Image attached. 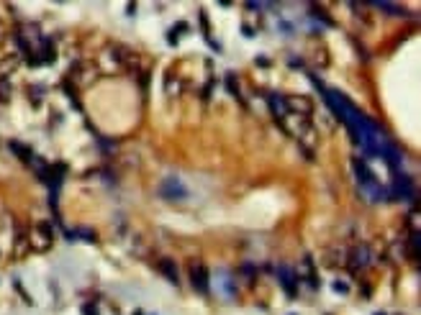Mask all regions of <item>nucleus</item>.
<instances>
[{"label":"nucleus","instance_id":"6e6552de","mask_svg":"<svg viewBox=\"0 0 421 315\" xmlns=\"http://www.w3.org/2000/svg\"><path fill=\"white\" fill-rule=\"evenodd\" d=\"M10 93H13V85L8 80H0V103H3V105L10 100Z\"/></svg>","mask_w":421,"mask_h":315},{"label":"nucleus","instance_id":"9d476101","mask_svg":"<svg viewBox=\"0 0 421 315\" xmlns=\"http://www.w3.org/2000/svg\"><path fill=\"white\" fill-rule=\"evenodd\" d=\"M334 287H337V292H347V285H342V282H337Z\"/></svg>","mask_w":421,"mask_h":315},{"label":"nucleus","instance_id":"f03ea898","mask_svg":"<svg viewBox=\"0 0 421 315\" xmlns=\"http://www.w3.org/2000/svg\"><path fill=\"white\" fill-rule=\"evenodd\" d=\"M190 279H193V287L198 292H208V269L203 264H193L190 267Z\"/></svg>","mask_w":421,"mask_h":315},{"label":"nucleus","instance_id":"0eeeda50","mask_svg":"<svg viewBox=\"0 0 421 315\" xmlns=\"http://www.w3.org/2000/svg\"><path fill=\"white\" fill-rule=\"evenodd\" d=\"M160 267H162V274L170 279L172 285H178V274H175V264L170 259H160Z\"/></svg>","mask_w":421,"mask_h":315},{"label":"nucleus","instance_id":"423d86ee","mask_svg":"<svg viewBox=\"0 0 421 315\" xmlns=\"http://www.w3.org/2000/svg\"><path fill=\"white\" fill-rule=\"evenodd\" d=\"M280 279L285 282V287H288V295H295L298 285H295V277H293L290 267H280Z\"/></svg>","mask_w":421,"mask_h":315},{"label":"nucleus","instance_id":"1a4fd4ad","mask_svg":"<svg viewBox=\"0 0 421 315\" xmlns=\"http://www.w3.org/2000/svg\"><path fill=\"white\" fill-rule=\"evenodd\" d=\"M31 98H33V100H41V98H44V87H41V85H39V87H31Z\"/></svg>","mask_w":421,"mask_h":315},{"label":"nucleus","instance_id":"39448f33","mask_svg":"<svg viewBox=\"0 0 421 315\" xmlns=\"http://www.w3.org/2000/svg\"><path fill=\"white\" fill-rule=\"evenodd\" d=\"M367 261H370V251H367V246H357L355 256H352V272H357L360 267H365Z\"/></svg>","mask_w":421,"mask_h":315},{"label":"nucleus","instance_id":"7ed1b4c3","mask_svg":"<svg viewBox=\"0 0 421 315\" xmlns=\"http://www.w3.org/2000/svg\"><path fill=\"white\" fill-rule=\"evenodd\" d=\"M10 151L18 156L23 164H33V159H36V156H33V151H31L26 144H21V141H10Z\"/></svg>","mask_w":421,"mask_h":315},{"label":"nucleus","instance_id":"20e7f679","mask_svg":"<svg viewBox=\"0 0 421 315\" xmlns=\"http://www.w3.org/2000/svg\"><path fill=\"white\" fill-rule=\"evenodd\" d=\"M162 195L165 198H185V190L178 180H165V187H162Z\"/></svg>","mask_w":421,"mask_h":315},{"label":"nucleus","instance_id":"f257e3e1","mask_svg":"<svg viewBox=\"0 0 421 315\" xmlns=\"http://www.w3.org/2000/svg\"><path fill=\"white\" fill-rule=\"evenodd\" d=\"M51 241H54V231H51L49 223L33 225V231H31V243H33V246L41 249V251H46V249L51 246Z\"/></svg>","mask_w":421,"mask_h":315}]
</instances>
